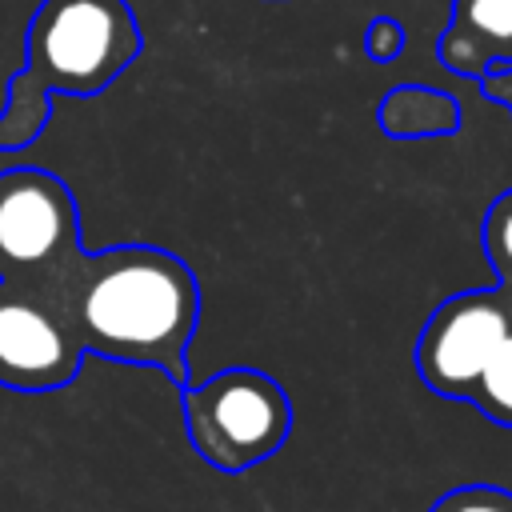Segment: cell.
<instances>
[{"instance_id": "8992f818", "label": "cell", "mask_w": 512, "mask_h": 512, "mask_svg": "<svg viewBox=\"0 0 512 512\" xmlns=\"http://www.w3.org/2000/svg\"><path fill=\"white\" fill-rule=\"evenodd\" d=\"M84 348L52 292L0 280V388L56 392L76 380Z\"/></svg>"}, {"instance_id": "9c48e42d", "label": "cell", "mask_w": 512, "mask_h": 512, "mask_svg": "<svg viewBox=\"0 0 512 512\" xmlns=\"http://www.w3.org/2000/svg\"><path fill=\"white\" fill-rule=\"evenodd\" d=\"M468 404H476L480 416H488L492 424L512 428V336L500 344V352L492 356V364L476 380Z\"/></svg>"}, {"instance_id": "52a82bcc", "label": "cell", "mask_w": 512, "mask_h": 512, "mask_svg": "<svg viewBox=\"0 0 512 512\" xmlns=\"http://www.w3.org/2000/svg\"><path fill=\"white\" fill-rule=\"evenodd\" d=\"M436 56L448 72L480 80L488 100L512 108V0H452Z\"/></svg>"}, {"instance_id": "3957f363", "label": "cell", "mask_w": 512, "mask_h": 512, "mask_svg": "<svg viewBox=\"0 0 512 512\" xmlns=\"http://www.w3.org/2000/svg\"><path fill=\"white\" fill-rule=\"evenodd\" d=\"M180 404L196 456L220 472L264 464L292 432V400L260 368H220L200 384H184Z\"/></svg>"}, {"instance_id": "8fae6325", "label": "cell", "mask_w": 512, "mask_h": 512, "mask_svg": "<svg viewBox=\"0 0 512 512\" xmlns=\"http://www.w3.org/2000/svg\"><path fill=\"white\" fill-rule=\"evenodd\" d=\"M428 512H512V492L496 484H460L444 492Z\"/></svg>"}, {"instance_id": "7c38bea8", "label": "cell", "mask_w": 512, "mask_h": 512, "mask_svg": "<svg viewBox=\"0 0 512 512\" xmlns=\"http://www.w3.org/2000/svg\"><path fill=\"white\" fill-rule=\"evenodd\" d=\"M404 48H408V32H404L400 20H392V16H376V20L364 28V52H368V60L388 64V60H396Z\"/></svg>"}, {"instance_id": "4fadbf2b", "label": "cell", "mask_w": 512, "mask_h": 512, "mask_svg": "<svg viewBox=\"0 0 512 512\" xmlns=\"http://www.w3.org/2000/svg\"><path fill=\"white\" fill-rule=\"evenodd\" d=\"M508 292V336H512V288H504Z\"/></svg>"}, {"instance_id": "30bf717a", "label": "cell", "mask_w": 512, "mask_h": 512, "mask_svg": "<svg viewBox=\"0 0 512 512\" xmlns=\"http://www.w3.org/2000/svg\"><path fill=\"white\" fill-rule=\"evenodd\" d=\"M484 256L496 268L500 284L512 288V188L500 192L484 212Z\"/></svg>"}, {"instance_id": "277c9868", "label": "cell", "mask_w": 512, "mask_h": 512, "mask_svg": "<svg viewBox=\"0 0 512 512\" xmlns=\"http://www.w3.org/2000/svg\"><path fill=\"white\" fill-rule=\"evenodd\" d=\"M80 244V208L56 172L32 164L0 172V280L52 292Z\"/></svg>"}, {"instance_id": "6da1fadb", "label": "cell", "mask_w": 512, "mask_h": 512, "mask_svg": "<svg viewBox=\"0 0 512 512\" xmlns=\"http://www.w3.org/2000/svg\"><path fill=\"white\" fill-rule=\"evenodd\" d=\"M84 356L160 368L176 388L188 380V344L200 320L196 272L168 248L116 244L72 252L52 284Z\"/></svg>"}, {"instance_id": "5b68a950", "label": "cell", "mask_w": 512, "mask_h": 512, "mask_svg": "<svg viewBox=\"0 0 512 512\" xmlns=\"http://www.w3.org/2000/svg\"><path fill=\"white\" fill-rule=\"evenodd\" d=\"M508 340V292L472 288L432 308L416 336V372L424 388L448 400H468L500 344Z\"/></svg>"}, {"instance_id": "ba28073f", "label": "cell", "mask_w": 512, "mask_h": 512, "mask_svg": "<svg viewBox=\"0 0 512 512\" xmlns=\"http://www.w3.org/2000/svg\"><path fill=\"white\" fill-rule=\"evenodd\" d=\"M376 120L380 132L392 140H432V136H452L460 128V104L444 88L396 84L384 92Z\"/></svg>"}, {"instance_id": "7a4b0ae2", "label": "cell", "mask_w": 512, "mask_h": 512, "mask_svg": "<svg viewBox=\"0 0 512 512\" xmlns=\"http://www.w3.org/2000/svg\"><path fill=\"white\" fill-rule=\"evenodd\" d=\"M144 52L128 0H40L24 32V68L0 108V152H24L52 120V96H100Z\"/></svg>"}]
</instances>
